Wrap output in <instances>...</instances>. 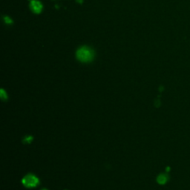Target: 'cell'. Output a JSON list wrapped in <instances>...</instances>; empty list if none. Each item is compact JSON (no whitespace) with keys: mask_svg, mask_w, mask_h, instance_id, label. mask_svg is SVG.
Masks as SVG:
<instances>
[{"mask_svg":"<svg viewBox=\"0 0 190 190\" xmlns=\"http://www.w3.org/2000/svg\"><path fill=\"white\" fill-rule=\"evenodd\" d=\"M94 57V51L92 48L87 46L79 48L77 51V57L80 62L83 63H88L93 59Z\"/></svg>","mask_w":190,"mask_h":190,"instance_id":"cell-1","label":"cell"},{"mask_svg":"<svg viewBox=\"0 0 190 190\" xmlns=\"http://www.w3.org/2000/svg\"><path fill=\"white\" fill-rule=\"evenodd\" d=\"M22 183L26 187H34L39 183L38 179L32 174H29L23 178Z\"/></svg>","mask_w":190,"mask_h":190,"instance_id":"cell-2","label":"cell"},{"mask_svg":"<svg viewBox=\"0 0 190 190\" xmlns=\"http://www.w3.org/2000/svg\"><path fill=\"white\" fill-rule=\"evenodd\" d=\"M31 9L35 13H40L42 10V5L37 0H31L30 3Z\"/></svg>","mask_w":190,"mask_h":190,"instance_id":"cell-3","label":"cell"},{"mask_svg":"<svg viewBox=\"0 0 190 190\" xmlns=\"http://www.w3.org/2000/svg\"><path fill=\"white\" fill-rule=\"evenodd\" d=\"M169 180V177L167 174H160V175L158 176V178H157V181H158V183L160 184H165L166 183V182L168 181Z\"/></svg>","mask_w":190,"mask_h":190,"instance_id":"cell-4","label":"cell"},{"mask_svg":"<svg viewBox=\"0 0 190 190\" xmlns=\"http://www.w3.org/2000/svg\"><path fill=\"white\" fill-rule=\"evenodd\" d=\"M4 20H5V23H6V24L11 25V24H12V23H13L12 19H11V18H9L8 17H4Z\"/></svg>","mask_w":190,"mask_h":190,"instance_id":"cell-5","label":"cell"},{"mask_svg":"<svg viewBox=\"0 0 190 190\" xmlns=\"http://www.w3.org/2000/svg\"><path fill=\"white\" fill-rule=\"evenodd\" d=\"M43 190H46V189H43Z\"/></svg>","mask_w":190,"mask_h":190,"instance_id":"cell-6","label":"cell"}]
</instances>
